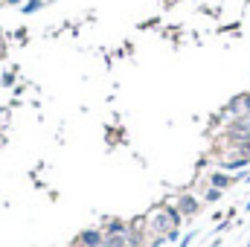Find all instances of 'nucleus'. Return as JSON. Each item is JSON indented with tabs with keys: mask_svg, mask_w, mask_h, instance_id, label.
I'll return each mask as SVG.
<instances>
[{
	"mask_svg": "<svg viewBox=\"0 0 250 247\" xmlns=\"http://www.w3.org/2000/svg\"><path fill=\"white\" fill-rule=\"evenodd\" d=\"M242 184V172L239 175H230V172H221V169H215V172H209V178H207V186H215V189H230V186Z\"/></svg>",
	"mask_w": 250,
	"mask_h": 247,
	"instance_id": "f257e3e1",
	"label": "nucleus"
},
{
	"mask_svg": "<svg viewBox=\"0 0 250 247\" xmlns=\"http://www.w3.org/2000/svg\"><path fill=\"white\" fill-rule=\"evenodd\" d=\"M178 212L184 215V218H195L198 212H201V201L195 198V195H189V192H184V195H178Z\"/></svg>",
	"mask_w": 250,
	"mask_h": 247,
	"instance_id": "f03ea898",
	"label": "nucleus"
},
{
	"mask_svg": "<svg viewBox=\"0 0 250 247\" xmlns=\"http://www.w3.org/2000/svg\"><path fill=\"white\" fill-rule=\"evenodd\" d=\"M221 195H224V192H221V189H215V186H207V189H204V201H207V204L221 201Z\"/></svg>",
	"mask_w": 250,
	"mask_h": 247,
	"instance_id": "7ed1b4c3",
	"label": "nucleus"
},
{
	"mask_svg": "<svg viewBox=\"0 0 250 247\" xmlns=\"http://www.w3.org/2000/svg\"><path fill=\"white\" fill-rule=\"evenodd\" d=\"M41 6H44V0H29V3L23 6V15H35Z\"/></svg>",
	"mask_w": 250,
	"mask_h": 247,
	"instance_id": "20e7f679",
	"label": "nucleus"
},
{
	"mask_svg": "<svg viewBox=\"0 0 250 247\" xmlns=\"http://www.w3.org/2000/svg\"><path fill=\"white\" fill-rule=\"evenodd\" d=\"M239 102H242V114H250V90L239 93Z\"/></svg>",
	"mask_w": 250,
	"mask_h": 247,
	"instance_id": "39448f33",
	"label": "nucleus"
},
{
	"mask_svg": "<svg viewBox=\"0 0 250 247\" xmlns=\"http://www.w3.org/2000/svg\"><path fill=\"white\" fill-rule=\"evenodd\" d=\"M239 26H242V21H233V23H224V26H218L215 32H221V35H224V32H236Z\"/></svg>",
	"mask_w": 250,
	"mask_h": 247,
	"instance_id": "423d86ee",
	"label": "nucleus"
},
{
	"mask_svg": "<svg viewBox=\"0 0 250 247\" xmlns=\"http://www.w3.org/2000/svg\"><path fill=\"white\" fill-rule=\"evenodd\" d=\"M0 84H3V87H12V84H15V73H3Z\"/></svg>",
	"mask_w": 250,
	"mask_h": 247,
	"instance_id": "0eeeda50",
	"label": "nucleus"
},
{
	"mask_svg": "<svg viewBox=\"0 0 250 247\" xmlns=\"http://www.w3.org/2000/svg\"><path fill=\"white\" fill-rule=\"evenodd\" d=\"M195 236H198L195 230H192V233H187V236L181 239V245H178V247H189V245H192V242H195Z\"/></svg>",
	"mask_w": 250,
	"mask_h": 247,
	"instance_id": "6e6552de",
	"label": "nucleus"
},
{
	"mask_svg": "<svg viewBox=\"0 0 250 247\" xmlns=\"http://www.w3.org/2000/svg\"><path fill=\"white\" fill-rule=\"evenodd\" d=\"M15 3H23V0H3V6H15Z\"/></svg>",
	"mask_w": 250,
	"mask_h": 247,
	"instance_id": "1a4fd4ad",
	"label": "nucleus"
},
{
	"mask_svg": "<svg viewBox=\"0 0 250 247\" xmlns=\"http://www.w3.org/2000/svg\"><path fill=\"white\" fill-rule=\"evenodd\" d=\"M218 245H221V239H215V242H212V245H209V247H218Z\"/></svg>",
	"mask_w": 250,
	"mask_h": 247,
	"instance_id": "9d476101",
	"label": "nucleus"
},
{
	"mask_svg": "<svg viewBox=\"0 0 250 247\" xmlns=\"http://www.w3.org/2000/svg\"><path fill=\"white\" fill-rule=\"evenodd\" d=\"M175 3H178V0H166V6H175Z\"/></svg>",
	"mask_w": 250,
	"mask_h": 247,
	"instance_id": "9b49d317",
	"label": "nucleus"
},
{
	"mask_svg": "<svg viewBox=\"0 0 250 247\" xmlns=\"http://www.w3.org/2000/svg\"><path fill=\"white\" fill-rule=\"evenodd\" d=\"M245 212H250V201H248V204H245Z\"/></svg>",
	"mask_w": 250,
	"mask_h": 247,
	"instance_id": "f8f14e48",
	"label": "nucleus"
},
{
	"mask_svg": "<svg viewBox=\"0 0 250 247\" xmlns=\"http://www.w3.org/2000/svg\"><path fill=\"white\" fill-rule=\"evenodd\" d=\"M245 247H250V239H248V245H245Z\"/></svg>",
	"mask_w": 250,
	"mask_h": 247,
	"instance_id": "ddd939ff",
	"label": "nucleus"
}]
</instances>
